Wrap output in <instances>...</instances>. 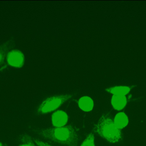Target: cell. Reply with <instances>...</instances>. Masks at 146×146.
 Instances as JSON below:
<instances>
[{
	"label": "cell",
	"mask_w": 146,
	"mask_h": 146,
	"mask_svg": "<svg viewBox=\"0 0 146 146\" xmlns=\"http://www.w3.org/2000/svg\"><path fill=\"white\" fill-rule=\"evenodd\" d=\"M10 45L8 42L0 45V65L4 62L5 58H7V53Z\"/></svg>",
	"instance_id": "obj_10"
},
{
	"label": "cell",
	"mask_w": 146,
	"mask_h": 146,
	"mask_svg": "<svg viewBox=\"0 0 146 146\" xmlns=\"http://www.w3.org/2000/svg\"><path fill=\"white\" fill-rule=\"evenodd\" d=\"M78 104L80 109L85 112H90L92 110L94 106L93 100L87 96L80 98L78 100Z\"/></svg>",
	"instance_id": "obj_8"
},
{
	"label": "cell",
	"mask_w": 146,
	"mask_h": 146,
	"mask_svg": "<svg viewBox=\"0 0 146 146\" xmlns=\"http://www.w3.org/2000/svg\"><path fill=\"white\" fill-rule=\"evenodd\" d=\"M33 141L38 146H51L48 143H45L37 139H34Z\"/></svg>",
	"instance_id": "obj_13"
},
{
	"label": "cell",
	"mask_w": 146,
	"mask_h": 146,
	"mask_svg": "<svg viewBox=\"0 0 146 146\" xmlns=\"http://www.w3.org/2000/svg\"><path fill=\"white\" fill-rule=\"evenodd\" d=\"M42 137L55 143L66 146H77L79 136L76 130L71 126L42 129L38 131Z\"/></svg>",
	"instance_id": "obj_1"
},
{
	"label": "cell",
	"mask_w": 146,
	"mask_h": 146,
	"mask_svg": "<svg viewBox=\"0 0 146 146\" xmlns=\"http://www.w3.org/2000/svg\"><path fill=\"white\" fill-rule=\"evenodd\" d=\"M72 97V95H59L46 99L40 105L37 110L40 114H46L54 111Z\"/></svg>",
	"instance_id": "obj_3"
},
{
	"label": "cell",
	"mask_w": 146,
	"mask_h": 146,
	"mask_svg": "<svg viewBox=\"0 0 146 146\" xmlns=\"http://www.w3.org/2000/svg\"><path fill=\"white\" fill-rule=\"evenodd\" d=\"M25 58L24 54L19 50H13L9 52L7 56L8 65L16 68H20L23 67Z\"/></svg>",
	"instance_id": "obj_4"
},
{
	"label": "cell",
	"mask_w": 146,
	"mask_h": 146,
	"mask_svg": "<svg viewBox=\"0 0 146 146\" xmlns=\"http://www.w3.org/2000/svg\"><path fill=\"white\" fill-rule=\"evenodd\" d=\"M94 131L109 143H117L121 139V129L117 127L112 119L105 116L100 117Z\"/></svg>",
	"instance_id": "obj_2"
},
{
	"label": "cell",
	"mask_w": 146,
	"mask_h": 146,
	"mask_svg": "<svg viewBox=\"0 0 146 146\" xmlns=\"http://www.w3.org/2000/svg\"><path fill=\"white\" fill-rule=\"evenodd\" d=\"M0 146H2V144L0 142Z\"/></svg>",
	"instance_id": "obj_14"
},
{
	"label": "cell",
	"mask_w": 146,
	"mask_h": 146,
	"mask_svg": "<svg viewBox=\"0 0 146 146\" xmlns=\"http://www.w3.org/2000/svg\"><path fill=\"white\" fill-rule=\"evenodd\" d=\"M80 146H95L94 135L93 133L88 135Z\"/></svg>",
	"instance_id": "obj_11"
},
{
	"label": "cell",
	"mask_w": 146,
	"mask_h": 146,
	"mask_svg": "<svg viewBox=\"0 0 146 146\" xmlns=\"http://www.w3.org/2000/svg\"><path fill=\"white\" fill-rule=\"evenodd\" d=\"M113 122L117 127L121 130L128 125L129 120L127 114L120 112L115 115Z\"/></svg>",
	"instance_id": "obj_7"
},
{
	"label": "cell",
	"mask_w": 146,
	"mask_h": 146,
	"mask_svg": "<svg viewBox=\"0 0 146 146\" xmlns=\"http://www.w3.org/2000/svg\"><path fill=\"white\" fill-rule=\"evenodd\" d=\"M68 120L67 114L63 111H57L51 116V122L54 127H61L66 126Z\"/></svg>",
	"instance_id": "obj_5"
},
{
	"label": "cell",
	"mask_w": 146,
	"mask_h": 146,
	"mask_svg": "<svg viewBox=\"0 0 146 146\" xmlns=\"http://www.w3.org/2000/svg\"><path fill=\"white\" fill-rule=\"evenodd\" d=\"M24 140L25 142L20 146H36L32 140L29 137H26Z\"/></svg>",
	"instance_id": "obj_12"
},
{
	"label": "cell",
	"mask_w": 146,
	"mask_h": 146,
	"mask_svg": "<svg viewBox=\"0 0 146 146\" xmlns=\"http://www.w3.org/2000/svg\"><path fill=\"white\" fill-rule=\"evenodd\" d=\"M106 91L113 95L126 96L130 92V88L128 86H119L108 88Z\"/></svg>",
	"instance_id": "obj_9"
},
{
	"label": "cell",
	"mask_w": 146,
	"mask_h": 146,
	"mask_svg": "<svg viewBox=\"0 0 146 146\" xmlns=\"http://www.w3.org/2000/svg\"><path fill=\"white\" fill-rule=\"evenodd\" d=\"M111 102L114 109L120 111L126 107L127 103V99L126 96L113 95Z\"/></svg>",
	"instance_id": "obj_6"
}]
</instances>
